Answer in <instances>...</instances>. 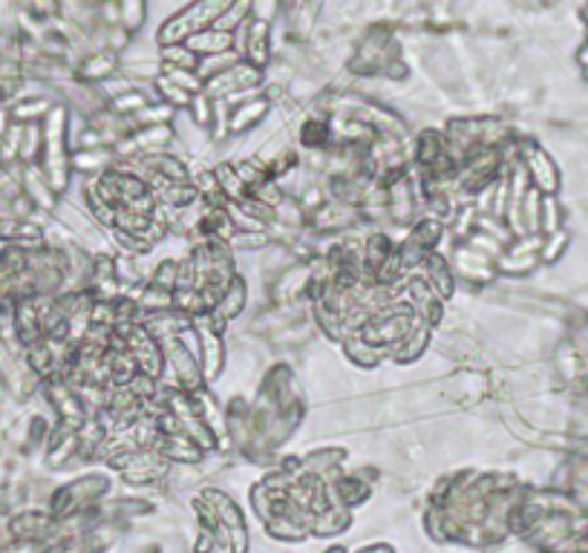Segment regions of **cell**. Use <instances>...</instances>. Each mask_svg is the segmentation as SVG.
Instances as JSON below:
<instances>
[{"label": "cell", "mask_w": 588, "mask_h": 553, "mask_svg": "<svg viewBox=\"0 0 588 553\" xmlns=\"http://www.w3.org/2000/svg\"><path fill=\"white\" fill-rule=\"evenodd\" d=\"M243 306H246V283H243V276H234L231 285L226 289V294L219 298L217 309H214V317H217L219 323L231 321L234 314H240Z\"/></svg>", "instance_id": "obj_1"}, {"label": "cell", "mask_w": 588, "mask_h": 553, "mask_svg": "<svg viewBox=\"0 0 588 553\" xmlns=\"http://www.w3.org/2000/svg\"><path fill=\"white\" fill-rule=\"evenodd\" d=\"M176 280H179V265L174 260H165L156 269V276H153V285H159V289H167V292H174Z\"/></svg>", "instance_id": "obj_3"}, {"label": "cell", "mask_w": 588, "mask_h": 553, "mask_svg": "<svg viewBox=\"0 0 588 553\" xmlns=\"http://www.w3.org/2000/svg\"><path fill=\"white\" fill-rule=\"evenodd\" d=\"M410 240L419 242L424 251H433V246L442 240V222H439V219H433V217L422 219V222L415 226V231H410Z\"/></svg>", "instance_id": "obj_2"}, {"label": "cell", "mask_w": 588, "mask_h": 553, "mask_svg": "<svg viewBox=\"0 0 588 553\" xmlns=\"http://www.w3.org/2000/svg\"><path fill=\"white\" fill-rule=\"evenodd\" d=\"M303 145L306 147H327V138H329V131L327 124H318V122H309L303 127Z\"/></svg>", "instance_id": "obj_4"}]
</instances>
